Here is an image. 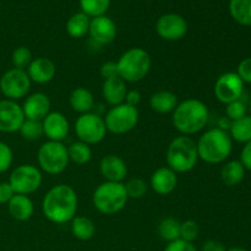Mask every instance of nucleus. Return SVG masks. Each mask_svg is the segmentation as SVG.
Wrapping results in <instances>:
<instances>
[{
    "instance_id": "6ab92c4d",
    "label": "nucleus",
    "mask_w": 251,
    "mask_h": 251,
    "mask_svg": "<svg viewBox=\"0 0 251 251\" xmlns=\"http://www.w3.org/2000/svg\"><path fill=\"white\" fill-rule=\"evenodd\" d=\"M55 64L50 59L43 56L33 59L27 68V75L31 82L39 83V85L50 82L55 76Z\"/></svg>"
},
{
    "instance_id": "2eb2a0df",
    "label": "nucleus",
    "mask_w": 251,
    "mask_h": 251,
    "mask_svg": "<svg viewBox=\"0 0 251 251\" xmlns=\"http://www.w3.org/2000/svg\"><path fill=\"white\" fill-rule=\"evenodd\" d=\"M43 134L49 141L63 142L69 135L70 125L65 115L60 112H50L43 120Z\"/></svg>"
},
{
    "instance_id": "423d86ee",
    "label": "nucleus",
    "mask_w": 251,
    "mask_h": 251,
    "mask_svg": "<svg viewBox=\"0 0 251 251\" xmlns=\"http://www.w3.org/2000/svg\"><path fill=\"white\" fill-rule=\"evenodd\" d=\"M127 195L123 183L104 181L93 193V205L103 215H115L125 207Z\"/></svg>"
},
{
    "instance_id": "393cba45",
    "label": "nucleus",
    "mask_w": 251,
    "mask_h": 251,
    "mask_svg": "<svg viewBox=\"0 0 251 251\" xmlns=\"http://www.w3.org/2000/svg\"><path fill=\"white\" fill-rule=\"evenodd\" d=\"M245 171L240 161H229L221 169V179L227 186H235L243 181Z\"/></svg>"
},
{
    "instance_id": "4c0bfd02",
    "label": "nucleus",
    "mask_w": 251,
    "mask_h": 251,
    "mask_svg": "<svg viewBox=\"0 0 251 251\" xmlns=\"http://www.w3.org/2000/svg\"><path fill=\"white\" fill-rule=\"evenodd\" d=\"M14 161V154L10 146L5 142L0 141V174L5 173L11 167Z\"/></svg>"
},
{
    "instance_id": "5701e85b",
    "label": "nucleus",
    "mask_w": 251,
    "mask_h": 251,
    "mask_svg": "<svg viewBox=\"0 0 251 251\" xmlns=\"http://www.w3.org/2000/svg\"><path fill=\"white\" fill-rule=\"evenodd\" d=\"M176 105H178V98L171 91H158L150 98V107L159 114L173 113Z\"/></svg>"
},
{
    "instance_id": "37998d69",
    "label": "nucleus",
    "mask_w": 251,
    "mask_h": 251,
    "mask_svg": "<svg viewBox=\"0 0 251 251\" xmlns=\"http://www.w3.org/2000/svg\"><path fill=\"white\" fill-rule=\"evenodd\" d=\"M240 162L245 169L251 172V141L247 142L240 153Z\"/></svg>"
},
{
    "instance_id": "dca6fc26",
    "label": "nucleus",
    "mask_w": 251,
    "mask_h": 251,
    "mask_svg": "<svg viewBox=\"0 0 251 251\" xmlns=\"http://www.w3.org/2000/svg\"><path fill=\"white\" fill-rule=\"evenodd\" d=\"M88 33L96 43L109 44L117 36V26L112 19L102 15L91 20Z\"/></svg>"
},
{
    "instance_id": "39448f33",
    "label": "nucleus",
    "mask_w": 251,
    "mask_h": 251,
    "mask_svg": "<svg viewBox=\"0 0 251 251\" xmlns=\"http://www.w3.org/2000/svg\"><path fill=\"white\" fill-rule=\"evenodd\" d=\"M117 68L118 76L125 82H139L151 69V56L145 49L131 48L120 56Z\"/></svg>"
},
{
    "instance_id": "a211bd4d",
    "label": "nucleus",
    "mask_w": 251,
    "mask_h": 251,
    "mask_svg": "<svg viewBox=\"0 0 251 251\" xmlns=\"http://www.w3.org/2000/svg\"><path fill=\"white\" fill-rule=\"evenodd\" d=\"M100 171L105 181L112 183H122L127 176L126 163L117 154L103 157L100 163Z\"/></svg>"
},
{
    "instance_id": "ea45409f",
    "label": "nucleus",
    "mask_w": 251,
    "mask_h": 251,
    "mask_svg": "<svg viewBox=\"0 0 251 251\" xmlns=\"http://www.w3.org/2000/svg\"><path fill=\"white\" fill-rule=\"evenodd\" d=\"M164 251H198L193 243L184 242L181 239H176L174 242L168 243Z\"/></svg>"
},
{
    "instance_id": "9d476101",
    "label": "nucleus",
    "mask_w": 251,
    "mask_h": 251,
    "mask_svg": "<svg viewBox=\"0 0 251 251\" xmlns=\"http://www.w3.org/2000/svg\"><path fill=\"white\" fill-rule=\"evenodd\" d=\"M42 180H43L42 173L37 167L32 164H21L12 171L9 184L15 194L29 195L38 190Z\"/></svg>"
},
{
    "instance_id": "7ed1b4c3",
    "label": "nucleus",
    "mask_w": 251,
    "mask_h": 251,
    "mask_svg": "<svg viewBox=\"0 0 251 251\" xmlns=\"http://www.w3.org/2000/svg\"><path fill=\"white\" fill-rule=\"evenodd\" d=\"M199 158L208 164H218L229 157L232 137L227 130L215 127L206 131L196 142Z\"/></svg>"
},
{
    "instance_id": "f03ea898",
    "label": "nucleus",
    "mask_w": 251,
    "mask_h": 251,
    "mask_svg": "<svg viewBox=\"0 0 251 251\" xmlns=\"http://www.w3.org/2000/svg\"><path fill=\"white\" fill-rule=\"evenodd\" d=\"M207 105L200 100L190 98L184 102L178 103L176 109L173 110V125L179 132L185 136L200 132L206 126L208 122Z\"/></svg>"
},
{
    "instance_id": "e433bc0d",
    "label": "nucleus",
    "mask_w": 251,
    "mask_h": 251,
    "mask_svg": "<svg viewBox=\"0 0 251 251\" xmlns=\"http://www.w3.org/2000/svg\"><path fill=\"white\" fill-rule=\"evenodd\" d=\"M247 104H245L243 100H237L234 102H230L227 104V108H226V114H227V118L232 122H235L238 119H242L243 117L247 115Z\"/></svg>"
},
{
    "instance_id": "9b49d317",
    "label": "nucleus",
    "mask_w": 251,
    "mask_h": 251,
    "mask_svg": "<svg viewBox=\"0 0 251 251\" xmlns=\"http://www.w3.org/2000/svg\"><path fill=\"white\" fill-rule=\"evenodd\" d=\"M31 90V80L26 70L10 69L0 77V91L6 100H17L26 97Z\"/></svg>"
},
{
    "instance_id": "cd10ccee",
    "label": "nucleus",
    "mask_w": 251,
    "mask_h": 251,
    "mask_svg": "<svg viewBox=\"0 0 251 251\" xmlns=\"http://www.w3.org/2000/svg\"><path fill=\"white\" fill-rule=\"evenodd\" d=\"M230 16L243 26H251V0H230Z\"/></svg>"
},
{
    "instance_id": "2f4dec72",
    "label": "nucleus",
    "mask_w": 251,
    "mask_h": 251,
    "mask_svg": "<svg viewBox=\"0 0 251 251\" xmlns=\"http://www.w3.org/2000/svg\"><path fill=\"white\" fill-rule=\"evenodd\" d=\"M110 0H80V6L83 14L88 17L102 16L109 9Z\"/></svg>"
},
{
    "instance_id": "72a5a7b5",
    "label": "nucleus",
    "mask_w": 251,
    "mask_h": 251,
    "mask_svg": "<svg viewBox=\"0 0 251 251\" xmlns=\"http://www.w3.org/2000/svg\"><path fill=\"white\" fill-rule=\"evenodd\" d=\"M11 60L15 69L25 70V69L28 68V65L31 64V61L33 59H32V53L29 50V48H27V47H17L12 51Z\"/></svg>"
},
{
    "instance_id": "de8ad7c7",
    "label": "nucleus",
    "mask_w": 251,
    "mask_h": 251,
    "mask_svg": "<svg viewBox=\"0 0 251 251\" xmlns=\"http://www.w3.org/2000/svg\"><path fill=\"white\" fill-rule=\"evenodd\" d=\"M249 112H250V117H251V100L249 102Z\"/></svg>"
},
{
    "instance_id": "58836bf2",
    "label": "nucleus",
    "mask_w": 251,
    "mask_h": 251,
    "mask_svg": "<svg viewBox=\"0 0 251 251\" xmlns=\"http://www.w3.org/2000/svg\"><path fill=\"white\" fill-rule=\"evenodd\" d=\"M238 76L242 78L243 82L251 83V58H247L240 61L238 65Z\"/></svg>"
},
{
    "instance_id": "f3484780",
    "label": "nucleus",
    "mask_w": 251,
    "mask_h": 251,
    "mask_svg": "<svg viewBox=\"0 0 251 251\" xmlns=\"http://www.w3.org/2000/svg\"><path fill=\"white\" fill-rule=\"evenodd\" d=\"M25 119L42 122L50 113V100L46 93L36 92L28 96L22 105Z\"/></svg>"
},
{
    "instance_id": "c85d7f7f",
    "label": "nucleus",
    "mask_w": 251,
    "mask_h": 251,
    "mask_svg": "<svg viewBox=\"0 0 251 251\" xmlns=\"http://www.w3.org/2000/svg\"><path fill=\"white\" fill-rule=\"evenodd\" d=\"M229 135L233 140L242 144L251 141V117L245 115L242 119L232 122L229 126Z\"/></svg>"
},
{
    "instance_id": "473e14b6",
    "label": "nucleus",
    "mask_w": 251,
    "mask_h": 251,
    "mask_svg": "<svg viewBox=\"0 0 251 251\" xmlns=\"http://www.w3.org/2000/svg\"><path fill=\"white\" fill-rule=\"evenodd\" d=\"M19 131L24 139L29 140V141H34V140L41 139L44 135L43 125H42V122H38V120L25 119V122L22 123Z\"/></svg>"
},
{
    "instance_id": "412c9836",
    "label": "nucleus",
    "mask_w": 251,
    "mask_h": 251,
    "mask_svg": "<svg viewBox=\"0 0 251 251\" xmlns=\"http://www.w3.org/2000/svg\"><path fill=\"white\" fill-rule=\"evenodd\" d=\"M127 87L126 82L119 76L104 80L102 86V95L105 102L112 107L119 105L125 102L126 97Z\"/></svg>"
},
{
    "instance_id": "4be33fe9",
    "label": "nucleus",
    "mask_w": 251,
    "mask_h": 251,
    "mask_svg": "<svg viewBox=\"0 0 251 251\" xmlns=\"http://www.w3.org/2000/svg\"><path fill=\"white\" fill-rule=\"evenodd\" d=\"M9 213L14 220L19 222H25L33 216L34 206L31 199L27 195L15 194L11 200L7 203Z\"/></svg>"
},
{
    "instance_id": "aec40b11",
    "label": "nucleus",
    "mask_w": 251,
    "mask_h": 251,
    "mask_svg": "<svg viewBox=\"0 0 251 251\" xmlns=\"http://www.w3.org/2000/svg\"><path fill=\"white\" fill-rule=\"evenodd\" d=\"M176 184H178L176 173L172 171L169 167H162L154 171L150 180L152 190L158 195L163 196L173 193L174 189L176 188Z\"/></svg>"
},
{
    "instance_id": "0eeeda50",
    "label": "nucleus",
    "mask_w": 251,
    "mask_h": 251,
    "mask_svg": "<svg viewBox=\"0 0 251 251\" xmlns=\"http://www.w3.org/2000/svg\"><path fill=\"white\" fill-rule=\"evenodd\" d=\"M37 159H38V164L42 171L50 176L63 173L70 162L68 147L63 142L56 141L44 142L39 147Z\"/></svg>"
},
{
    "instance_id": "49530a36",
    "label": "nucleus",
    "mask_w": 251,
    "mask_h": 251,
    "mask_svg": "<svg viewBox=\"0 0 251 251\" xmlns=\"http://www.w3.org/2000/svg\"><path fill=\"white\" fill-rule=\"evenodd\" d=\"M227 251H248V250L243 249V248H230V249H228Z\"/></svg>"
},
{
    "instance_id": "f257e3e1",
    "label": "nucleus",
    "mask_w": 251,
    "mask_h": 251,
    "mask_svg": "<svg viewBox=\"0 0 251 251\" xmlns=\"http://www.w3.org/2000/svg\"><path fill=\"white\" fill-rule=\"evenodd\" d=\"M77 205L76 191L70 185L59 184L46 194L42 202V211L48 221L55 225H64L75 217Z\"/></svg>"
},
{
    "instance_id": "a878e982",
    "label": "nucleus",
    "mask_w": 251,
    "mask_h": 251,
    "mask_svg": "<svg viewBox=\"0 0 251 251\" xmlns=\"http://www.w3.org/2000/svg\"><path fill=\"white\" fill-rule=\"evenodd\" d=\"M71 233L78 240H90L96 233V226L91 218L85 216H75L71 221Z\"/></svg>"
},
{
    "instance_id": "4468645a",
    "label": "nucleus",
    "mask_w": 251,
    "mask_h": 251,
    "mask_svg": "<svg viewBox=\"0 0 251 251\" xmlns=\"http://www.w3.org/2000/svg\"><path fill=\"white\" fill-rule=\"evenodd\" d=\"M25 122L22 107L15 100H0V132H16Z\"/></svg>"
},
{
    "instance_id": "c9c22d12",
    "label": "nucleus",
    "mask_w": 251,
    "mask_h": 251,
    "mask_svg": "<svg viewBox=\"0 0 251 251\" xmlns=\"http://www.w3.org/2000/svg\"><path fill=\"white\" fill-rule=\"evenodd\" d=\"M199 233H200V228L199 225L193 220H188L185 222L180 223V238L179 239L184 240V242L193 243L194 240L198 239Z\"/></svg>"
},
{
    "instance_id": "bb28decb",
    "label": "nucleus",
    "mask_w": 251,
    "mask_h": 251,
    "mask_svg": "<svg viewBox=\"0 0 251 251\" xmlns=\"http://www.w3.org/2000/svg\"><path fill=\"white\" fill-rule=\"evenodd\" d=\"M90 17L83 12L74 14L66 22V32L73 38H82L90 29Z\"/></svg>"
},
{
    "instance_id": "1a4fd4ad",
    "label": "nucleus",
    "mask_w": 251,
    "mask_h": 251,
    "mask_svg": "<svg viewBox=\"0 0 251 251\" xmlns=\"http://www.w3.org/2000/svg\"><path fill=\"white\" fill-rule=\"evenodd\" d=\"M75 132L78 140L85 144H100L107 135L104 119L93 113L81 114L75 122Z\"/></svg>"
},
{
    "instance_id": "c756f323",
    "label": "nucleus",
    "mask_w": 251,
    "mask_h": 251,
    "mask_svg": "<svg viewBox=\"0 0 251 251\" xmlns=\"http://www.w3.org/2000/svg\"><path fill=\"white\" fill-rule=\"evenodd\" d=\"M68 154L71 162L77 166H83L92 158V150H91L90 145L82 141H77L73 142L70 146H68Z\"/></svg>"
},
{
    "instance_id": "c03bdc74",
    "label": "nucleus",
    "mask_w": 251,
    "mask_h": 251,
    "mask_svg": "<svg viewBox=\"0 0 251 251\" xmlns=\"http://www.w3.org/2000/svg\"><path fill=\"white\" fill-rule=\"evenodd\" d=\"M228 249L225 247V244L218 240L208 239L203 243L201 251H227Z\"/></svg>"
},
{
    "instance_id": "f8f14e48",
    "label": "nucleus",
    "mask_w": 251,
    "mask_h": 251,
    "mask_svg": "<svg viewBox=\"0 0 251 251\" xmlns=\"http://www.w3.org/2000/svg\"><path fill=\"white\" fill-rule=\"evenodd\" d=\"M243 92H244V82L237 73H226L216 81L215 96L221 103L228 104L240 100Z\"/></svg>"
},
{
    "instance_id": "7c9ffc66",
    "label": "nucleus",
    "mask_w": 251,
    "mask_h": 251,
    "mask_svg": "<svg viewBox=\"0 0 251 251\" xmlns=\"http://www.w3.org/2000/svg\"><path fill=\"white\" fill-rule=\"evenodd\" d=\"M158 234L166 242L171 243L180 238V222L173 217H167L158 226Z\"/></svg>"
},
{
    "instance_id": "79ce46f5",
    "label": "nucleus",
    "mask_w": 251,
    "mask_h": 251,
    "mask_svg": "<svg viewBox=\"0 0 251 251\" xmlns=\"http://www.w3.org/2000/svg\"><path fill=\"white\" fill-rule=\"evenodd\" d=\"M100 76H102L104 80H107V78L117 77L118 76L117 63L107 61V63L102 64V66H100Z\"/></svg>"
},
{
    "instance_id": "6e6552de",
    "label": "nucleus",
    "mask_w": 251,
    "mask_h": 251,
    "mask_svg": "<svg viewBox=\"0 0 251 251\" xmlns=\"http://www.w3.org/2000/svg\"><path fill=\"white\" fill-rule=\"evenodd\" d=\"M139 110L136 107L122 103L112 107L105 114L104 123L107 131L115 135H123L131 131L139 123Z\"/></svg>"
},
{
    "instance_id": "a19ab883",
    "label": "nucleus",
    "mask_w": 251,
    "mask_h": 251,
    "mask_svg": "<svg viewBox=\"0 0 251 251\" xmlns=\"http://www.w3.org/2000/svg\"><path fill=\"white\" fill-rule=\"evenodd\" d=\"M14 195L15 191L12 190L9 181H1V183H0V205L9 203V201L11 200Z\"/></svg>"
},
{
    "instance_id": "f704fd0d",
    "label": "nucleus",
    "mask_w": 251,
    "mask_h": 251,
    "mask_svg": "<svg viewBox=\"0 0 251 251\" xmlns=\"http://www.w3.org/2000/svg\"><path fill=\"white\" fill-rule=\"evenodd\" d=\"M124 186L129 199H141L142 196H145V194L147 193V189H149L146 181L140 178L130 179L126 181V184H124Z\"/></svg>"
},
{
    "instance_id": "20e7f679",
    "label": "nucleus",
    "mask_w": 251,
    "mask_h": 251,
    "mask_svg": "<svg viewBox=\"0 0 251 251\" xmlns=\"http://www.w3.org/2000/svg\"><path fill=\"white\" fill-rule=\"evenodd\" d=\"M167 164L176 173H188L195 168L199 161L198 146L190 136H178L167 150Z\"/></svg>"
},
{
    "instance_id": "a18cd8bd",
    "label": "nucleus",
    "mask_w": 251,
    "mask_h": 251,
    "mask_svg": "<svg viewBox=\"0 0 251 251\" xmlns=\"http://www.w3.org/2000/svg\"><path fill=\"white\" fill-rule=\"evenodd\" d=\"M140 102H141V93H140L139 91L136 90L127 91L124 103L131 105V107H137Z\"/></svg>"
},
{
    "instance_id": "b1692460",
    "label": "nucleus",
    "mask_w": 251,
    "mask_h": 251,
    "mask_svg": "<svg viewBox=\"0 0 251 251\" xmlns=\"http://www.w3.org/2000/svg\"><path fill=\"white\" fill-rule=\"evenodd\" d=\"M69 102L75 112L85 114V113H90L92 110L93 105H95V98L87 88L77 87L70 93Z\"/></svg>"
},
{
    "instance_id": "ddd939ff",
    "label": "nucleus",
    "mask_w": 251,
    "mask_h": 251,
    "mask_svg": "<svg viewBox=\"0 0 251 251\" xmlns=\"http://www.w3.org/2000/svg\"><path fill=\"white\" fill-rule=\"evenodd\" d=\"M156 31L161 38L166 41H179L188 32V24L183 16L178 14L162 15L156 24Z\"/></svg>"
}]
</instances>
